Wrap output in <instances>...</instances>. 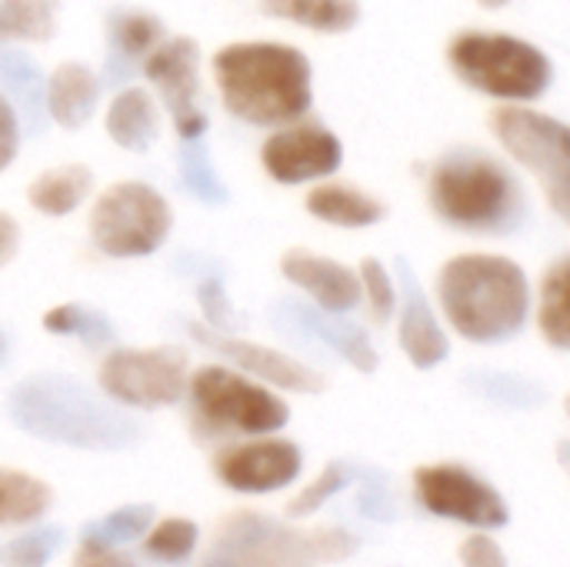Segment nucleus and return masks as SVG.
Segmentation results:
<instances>
[{
	"label": "nucleus",
	"mask_w": 570,
	"mask_h": 567,
	"mask_svg": "<svg viewBox=\"0 0 570 567\" xmlns=\"http://www.w3.org/2000/svg\"><path fill=\"white\" fill-rule=\"evenodd\" d=\"M190 384L187 351L174 344L114 348L97 368V388L107 401L137 411H157L184 401Z\"/></svg>",
	"instance_id": "nucleus-8"
},
{
	"label": "nucleus",
	"mask_w": 570,
	"mask_h": 567,
	"mask_svg": "<svg viewBox=\"0 0 570 567\" xmlns=\"http://www.w3.org/2000/svg\"><path fill=\"white\" fill-rule=\"evenodd\" d=\"M43 331L53 334V338H80L87 348H100L114 338V328L104 314L83 307L80 301H63V304H53L43 311L40 317Z\"/></svg>",
	"instance_id": "nucleus-28"
},
{
	"label": "nucleus",
	"mask_w": 570,
	"mask_h": 567,
	"mask_svg": "<svg viewBox=\"0 0 570 567\" xmlns=\"http://www.w3.org/2000/svg\"><path fill=\"white\" fill-rule=\"evenodd\" d=\"M474 394L504 404V408H538L544 401V391L534 381L514 378V374H494V371H478L468 378Z\"/></svg>",
	"instance_id": "nucleus-32"
},
{
	"label": "nucleus",
	"mask_w": 570,
	"mask_h": 567,
	"mask_svg": "<svg viewBox=\"0 0 570 567\" xmlns=\"http://www.w3.org/2000/svg\"><path fill=\"white\" fill-rule=\"evenodd\" d=\"M73 567H137L127 555H120L110 541L97 538L90 528L83 531V541H80V551L73 558Z\"/></svg>",
	"instance_id": "nucleus-41"
},
{
	"label": "nucleus",
	"mask_w": 570,
	"mask_h": 567,
	"mask_svg": "<svg viewBox=\"0 0 570 567\" xmlns=\"http://www.w3.org/2000/svg\"><path fill=\"white\" fill-rule=\"evenodd\" d=\"M200 567H317L307 535L257 511L230 515Z\"/></svg>",
	"instance_id": "nucleus-11"
},
{
	"label": "nucleus",
	"mask_w": 570,
	"mask_h": 567,
	"mask_svg": "<svg viewBox=\"0 0 570 567\" xmlns=\"http://www.w3.org/2000/svg\"><path fill=\"white\" fill-rule=\"evenodd\" d=\"M94 194V170L80 160H63L53 167H43L30 184H27V204L40 217H70L80 211Z\"/></svg>",
	"instance_id": "nucleus-20"
},
{
	"label": "nucleus",
	"mask_w": 570,
	"mask_h": 567,
	"mask_svg": "<svg viewBox=\"0 0 570 567\" xmlns=\"http://www.w3.org/2000/svg\"><path fill=\"white\" fill-rule=\"evenodd\" d=\"M448 60L461 84L498 100H538L554 80L551 57L511 33L464 30L451 40Z\"/></svg>",
	"instance_id": "nucleus-5"
},
{
	"label": "nucleus",
	"mask_w": 570,
	"mask_h": 567,
	"mask_svg": "<svg viewBox=\"0 0 570 567\" xmlns=\"http://www.w3.org/2000/svg\"><path fill=\"white\" fill-rule=\"evenodd\" d=\"M100 77L83 60H60L43 80V110L60 130H80L100 107Z\"/></svg>",
	"instance_id": "nucleus-18"
},
{
	"label": "nucleus",
	"mask_w": 570,
	"mask_h": 567,
	"mask_svg": "<svg viewBox=\"0 0 570 567\" xmlns=\"http://www.w3.org/2000/svg\"><path fill=\"white\" fill-rule=\"evenodd\" d=\"M361 277V301L367 304V314L374 324H387L397 314V281L394 274L377 261V257H364L357 267Z\"/></svg>",
	"instance_id": "nucleus-31"
},
{
	"label": "nucleus",
	"mask_w": 570,
	"mask_h": 567,
	"mask_svg": "<svg viewBox=\"0 0 570 567\" xmlns=\"http://www.w3.org/2000/svg\"><path fill=\"white\" fill-rule=\"evenodd\" d=\"M458 561L464 567H511L504 548H501L491 535H484V531H478V535H471L468 541H461Z\"/></svg>",
	"instance_id": "nucleus-39"
},
{
	"label": "nucleus",
	"mask_w": 570,
	"mask_h": 567,
	"mask_svg": "<svg viewBox=\"0 0 570 567\" xmlns=\"http://www.w3.org/2000/svg\"><path fill=\"white\" fill-rule=\"evenodd\" d=\"M60 30V0H0V47L50 43Z\"/></svg>",
	"instance_id": "nucleus-25"
},
{
	"label": "nucleus",
	"mask_w": 570,
	"mask_h": 567,
	"mask_svg": "<svg viewBox=\"0 0 570 567\" xmlns=\"http://www.w3.org/2000/svg\"><path fill=\"white\" fill-rule=\"evenodd\" d=\"M344 164V144L317 120H294L274 127L261 144V167L284 187L314 184L337 174Z\"/></svg>",
	"instance_id": "nucleus-12"
},
{
	"label": "nucleus",
	"mask_w": 570,
	"mask_h": 567,
	"mask_svg": "<svg viewBox=\"0 0 570 567\" xmlns=\"http://www.w3.org/2000/svg\"><path fill=\"white\" fill-rule=\"evenodd\" d=\"M304 468V454L294 441L261 434L247 444H230L217 451L214 475L240 495H267L297 481Z\"/></svg>",
	"instance_id": "nucleus-15"
},
{
	"label": "nucleus",
	"mask_w": 570,
	"mask_h": 567,
	"mask_svg": "<svg viewBox=\"0 0 570 567\" xmlns=\"http://www.w3.org/2000/svg\"><path fill=\"white\" fill-rule=\"evenodd\" d=\"M210 77L220 107L250 127H284L314 107L311 57L284 40H230L214 50Z\"/></svg>",
	"instance_id": "nucleus-1"
},
{
	"label": "nucleus",
	"mask_w": 570,
	"mask_h": 567,
	"mask_svg": "<svg viewBox=\"0 0 570 567\" xmlns=\"http://www.w3.org/2000/svg\"><path fill=\"white\" fill-rule=\"evenodd\" d=\"M558 461H561V468L570 475V441H561V444H558Z\"/></svg>",
	"instance_id": "nucleus-44"
},
{
	"label": "nucleus",
	"mask_w": 570,
	"mask_h": 567,
	"mask_svg": "<svg viewBox=\"0 0 570 567\" xmlns=\"http://www.w3.org/2000/svg\"><path fill=\"white\" fill-rule=\"evenodd\" d=\"M397 341L407 361L421 371H431L451 358V341L404 257L397 261Z\"/></svg>",
	"instance_id": "nucleus-17"
},
{
	"label": "nucleus",
	"mask_w": 570,
	"mask_h": 567,
	"mask_svg": "<svg viewBox=\"0 0 570 567\" xmlns=\"http://www.w3.org/2000/svg\"><path fill=\"white\" fill-rule=\"evenodd\" d=\"M357 508H361V515L371 518V521H381V525H391V521H394L397 511H394L391 491H387V485H384L381 475H374V471H364V475H361V498H357Z\"/></svg>",
	"instance_id": "nucleus-38"
},
{
	"label": "nucleus",
	"mask_w": 570,
	"mask_h": 567,
	"mask_svg": "<svg viewBox=\"0 0 570 567\" xmlns=\"http://www.w3.org/2000/svg\"><path fill=\"white\" fill-rule=\"evenodd\" d=\"M538 328L551 348L570 351V254L558 257L541 277Z\"/></svg>",
	"instance_id": "nucleus-26"
},
{
	"label": "nucleus",
	"mask_w": 570,
	"mask_h": 567,
	"mask_svg": "<svg viewBox=\"0 0 570 567\" xmlns=\"http://www.w3.org/2000/svg\"><path fill=\"white\" fill-rule=\"evenodd\" d=\"M438 221L471 234H511L524 224V187L514 170L484 150H451L428 177Z\"/></svg>",
	"instance_id": "nucleus-4"
},
{
	"label": "nucleus",
	"mask_w": 570,
	"mask_h": 567,
	"mask_svg": "<svg viewBox=\"0 0 570 567\" xmlns=\"http://www.w3.org/2000/svg\"><path fill=\"white\" fill-rule=\"evenodd\" d=\"M264 17L297 23L314 33H347L361 20V0H257Z\"/></svg>",
	"instance_id": "nucleus-24"
},
{
	"label": "nucleus",
	"mask_w": 570,
	"mask_h": 567,
	"mask_svg": "<svg viewBox=\"0 0 570 567\" xmlns=\"http://www.w3.org/2000/svg\"><path fill=\"white\" fill-rule=\"evenodd\" d=\"M448 324L474 344H501L524 331L531 284L521 264L501 254H461L438 274Z\"/></svg>",
	"instance_id": "nucleus-2"
},
{
	"label": "nucleus",
	"mask_w": 570,
	"mask_h": 567,
	"mask_svg": "<svg viewBox=\"0 0 570 567\" xmlns=\"http://www.w3.org/2000/svg\"><path fill=\"white\" fill-rule=\"evenodd\" d=\"M160 100L150 87L144 84H127L120 87L107 110H104V130L110 137V144H117L127 154H147L164 127V114H160Z\"/></svg>",
	"instance_id": "nucleus-19"
},
{
	"label": "nucleus",
	"mask_w": 570,
	"mask_h": 567,
	"mask_svg": "<svg viewBox=\"0 0 570 567\" xmlns=\"http://www.w3.org/2000/svg\"><path fill=\"white\" fill-rule=\"evenodd\" d=\"M20 241H23V231H20V221L0 207V271L13 264V257L20 254Z\"/></svg>",
	"instance_id": "nucleus-42"
},
{
	"label": "nucleus",
	"mask_w": 570,
	"mask_h": 567,
	"mask_svg": "<svg viewBox=\"0 0 570 567\" xmlns=\"http://www.w3.org/2000/svg\"><path fill=\"white\" fill-rule=\"evenodd\" d=\"M187 398L194 418L214 434H277L291 421L287 401L264 381L230 368L204 364L190 374Z\"/></svg>",
	"instance_id": "nucleus-7"
},
{
	"label": "nucleus",
	"mask_w": 570,
	"mask_h": 567,
	"mask_svg": "<svg viewBox=\"0 0 570 567\" xmlns=\"http://www.w3.org/2000/svg\"><path fill=\"white\" fill-rule=\"evenodd\" d=\"M304 207L314 221L331 224V227H344V231L374 227L387 217L384 201H377L374 194H367L354 184H337V180H317L307 190Z\"/></svg>",
	"instance_id": "nucleus-21"
},
{
	"label": "nucleus",
	"mask_w": 570,
	"mask_h": 567,
	"mask_svg": "<svg viewBox=\"0 0 570 567\" xmlns=\"http://www.w3.org/2000/svg\"><path fill=\"white\" fill-rule=\"evenodd\" d=\"M150 525H154L150 505H127V508H117L114 515H107L104 521L90 525V531L110 545H127V541H137Z\"/></svg>",
	"instance_id": "nucleus-35"
},
{
	"label": "nucleus",
	"mask_w": 570,
	"mask_h": 567,
	"mask_svg": "<svg viewBox=\"0 0 570 567\" xmlns=\"http://www.w3.org/2000/svg\"><path fill=\"white\" fill-rule=\"evenodd\" d=\"M20 140H23V130H20L17 107H13V100L3 94V87H0V174L10 170V164L17 160Z\"/></svg>",
	"instance_id": "nucleus-40"
},
{
	"label": "nucleus",
	"mask_w": 570,
	"mask_h": 567,
	"mask_svg": "<svg viewBox=\"0 0 570 567\" xmlns=\"http://www.w3.org/2000/svg\"><path fill=\"white\" fill-rule=\"evenodd\" d=\"M197 307H200V321L210 331H220V334H234L237 331V311H234L220 277H204L197 284Z\"/></svg>",
	"instance_id": "nucleus-36"
},
{
	"label": "nucleus",
	"mask_w": 570,
	"mask_h": 567,
	"mask_svg": "<svg viewBox=\"0 0 570 567\" xmlns=\"http://www.w3.org/2000/svg\"><path fill=\"white\" fill-rule=\"evenodd\" d=\"M481 7H491V10H498V7H508L511 0H478Z\"/></svg>",
	"instance_id": "nucleus-45"
},
{
	"label": "nucleus",
	"mask_w": 570,
	"mask_h": 567,
	"mask_svg": "<svg viewBox=\"0 0 570 567\" xmlns=\"http://www.w3.org/2000/svg\"><path fill=\"white\" fill-rule=\"evenodd\" d=\"M190 338L204 348H210L224 364L264 381L274 391H294V394H321L327 388L324 374L314 371L311 364L297 361L294 354H284L277 348L257 344L250 338H237V334H220L210 331L204 321L190 324Z\"/></svg>",
	"instance_id": "nucleus-14"
},
{
	"label": "nucleus",
	"mask_w": 570,
	"mask_h": 567,
	"mask_svg": "<svg viewBox=\"0 0 570 567\" xmlns=\"http://www.w3.org/2000/svg\"><path fill=\"white\" fill-rule=\"evenodd\" d=\"M177 170H180V184L187 187L190 197H197L200 204H227L230 190L227 184L220 180L214 160H210V150L200 140H180V160H177Z\"/></svg>",
	"instance_id": "nucleus-29"
},
{
	"label": "nucleus",
	"mask_w": 570,
	"mask_h": 567,
	"mask_svg": "<svg viewBox=\"0 0 570 567\" xmlns=\"http://www.w3.org/2000/svg\"><path fill=\"white\" fill-rule=\"evenodd\" d=\"M63 528H37L27 531L0 548V567H47V561L60 551Z\"/></svg>",
	"instance_id": "nucleus-33"
},
{
	"label": "nucleus",
	"mask_w": 570,
	"mask_h": 567,
	"mask_svg": "<svg viewBox=\"0 0 570 567\" xmlns=\"http://www.w3.org/2000/svg\"><path fill=\"white\" fill-rule=\"evenodd\" d=\"M564 411H568V414H570V394H568V401H564Z\"/></svg>",
	"instance_id": "nucleus-46"
},
{
	"label": "nucleus",
	"mask_w": 570,
	"mask_h": 567,
	"mask_svg": "<svg viewBox=\"0 0 570 567\" xmlns=\"http://www.w3.org/2000/svg\"><path fill=\"white\" fill-rule=\"evenodd\" d=\"M194 545H197V525L187 518H167L154 525L147 538V555L164 565H180L194 555Z\"/></svg>",
	"instance_id": "nucleus-34"
},
{
	"label": "nucleus",
	"mask_w": 570,
	"mask_h": 567,
	"mask_svg": "<svg viewBox=\"0 0 570 567\" xmlns=\"http://www.w3.org/2000/svg\"><path fill=\"white\" fill-rule=\"evenodd\" d=\"M544 190H548V201H551L554 214H558V217H564V221L570 224V177L558 180V184H548Z\"/></svg>",
	"instance_id": "nucleus-43"
},
{
	"label": "nucleus",
	"mask_w": 570,
	"mask_h": 567,
	"mask_svg": "<svg viewBox=\"0 0 570 567\" xmlns=\"http://www.w3.org/2000/svg\"><path fill=\"white\" fill-rule=\"evenodd\" d=\"M361 468H354L351 461H331L291 505H287V515L291 518H311L314 511H321L331 498H337L341 491H347L354 481H361Z\"/></svg>",
	"instance_id": "nucleus-30"
},
{
	"label": "nucleus",
	"mask_w": 570,
	"mask_h": 567,
	"mask_svg": "<svg viewBox=\"0 0 570 567\" xmlns=\"http://www.w3.org/2000/svg\"><path fill=\"white\" fill-rule=\"evenodd\" d=\"M414 495L428 515L474 528V531H501L511 525V508L504 495L464 465L417 468Z\"/></svg>",
	"instance_id": "nucleus-10"
},
{
	"label": "nucleus",
	"mask_w": 570,
	"mask_h": 567,
	"mask_svg": "<svg viewBox=\"0 0 570 567\" xmlns=\"http://www.w3.org/2000/svg\"><path fill=\"white\" fill-rule=\"evenodd\" d=\"M281 277L311 297L314 307L331 314H351L361 304V277L344 261L307 247H287L281 254Z\"/></svg>",
	"instance_id": "nucleus-16"
},
{
	"label": "nucleus",
	"mask_w": 570,
	"mask_h": 567,
	"mask_svg": "<svg viewBox=\"0 0 570 567\" xmlns=\"http://www.w3.org/2000/svg\"><path fill=\"white\" fill-rule=\"evenodd\" d=\"M53 491L17 468H0V528L7 525H30L47 515Z\"/></svg>",
	"instance_id": "nucleus-27"
},
{
	"label": "nucleus",
	"mask_w": 570,
	"mask_h": 567,
	"mask_svg": "<svg viewBox=\"0 0 570 567\" xmlns=\"http://www.w3.org/2000/svg\"><path fill=\"white\" fill-rule=\"evenodd\" d=\"M307 548H311L314 561L334 565V561H347L361 548V541L347 528H321V531L307 535Z\"/></svg>",
	"instance_id": "nucleus-37"
},
{
	"label": "nucleus",
	"mask_w": 570,
	"mask_h": 567,
	"mask_svg": "<svg viewBox=\"0 0 570 567\" xmlns=\"http://www.w3.org/2000/svg\"><path fill=\"white\" fill-rule=\"evenodd\" d=\"M297 321L304 331H311L317 341H324L327 348H334L351 368H357L361 374H374L377 371V351L367 338V331L354 321H347L344 314H331L321 307H294Z\"/></svg>",
	"instance_id": "nucleus-23"
},
{
	"label": "nucleus",
	"mask_w": 570,
	"mask_h": 567,
	"mask_svg": "<svg viewBox=\"0 0 570 567\" xmlns=\"http://www.w3.org/2000/svg\"><path fill=\"white\" fill-rule=\"evenodd\" d=\"M174 231L170 201L147 180L107 184L87 211V237L110 261H140L157 254Z\"/></svg>",
	"instance_id": "nucleus-6"
},
{
	"label": "nucleus",
	"mask_w": 570,
	"mask_h": 567,
	"mask_svg": "<svg viewBox=\"0 0 570 567\" xmlns=\"http://www.w3.org/2000/svg\"><path fill=\"white\" fill-rule=\"evenodd\" d=\"M10 421L40 441L87 448V451H120L137 441V424L94 398L83 384L67 374H33L23 378L7 398Z\"/></svg>",
	"instance_id": "nucleus-3"
},
{
	"label": "nucleus",
	"mask_w": 570,
	"mask_h": 567,
	"mask_svg": "<svg viewBox=\"0 0 570 567\" xmlns=\"http://www.w3.org/2000/svg\"><path fill=\"white\" fill-rule=\"evenodd\" d=\"M498 144L548 184L570 177V127L531 107H501L491 114Z\"/></svg>",
	"instance_id": "nucleus-13"
},
{
	"label": "nucleus",
	"mask_w": 570,
	"mask_h": 567,
	"mask_svg": "<svg viewBox=\"0 0 570 567\" xmlns=\"http://www.w3.org/2000/svg\"><path fill=\"white\" fill-rule=\"evenodd\" d=\"M200 43L190 33H167L144 60L140 74L167 110L180 140H200L210 130V117L200 107Z\"/></svg>",
	"instance_id": "nucleus-9"
},
{
	"label": "nucleus",
	"mask_w": 570,
	"mask_h": 567,
	"mask_svg": "<svg viewBox=\"0 0 570 567\" xmlns=\"http://www.w3.org/2000/svg\"><path fill=\"white\" fill-rule=\"evenodd\" d=\"M104 33L114 60L140 67V60L167 37V23L147 7H114L104 17Z\"/></svg>",
	"instance_id": "nucleus-22"
}]
</instances>
